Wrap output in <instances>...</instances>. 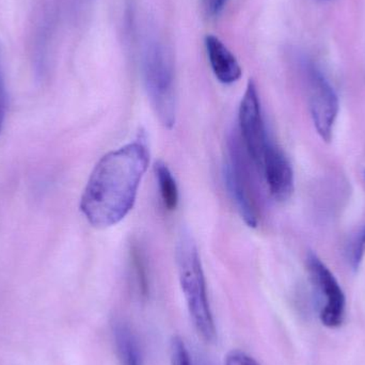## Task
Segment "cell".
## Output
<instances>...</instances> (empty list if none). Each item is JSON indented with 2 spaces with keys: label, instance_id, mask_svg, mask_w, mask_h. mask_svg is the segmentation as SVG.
<instances>
[{
  "label": "cell",
  "instance_id": "cell-1",
  "mask_svg": "<svg viewBox=\"0 0 365 365\" xmlns=\"http://www.w3.org/2000/svg\"><path fill=\"white\" fill-rule=\"evenodd\" d=\"M149 163V149L141 139L101 158L81 199V212L90 225L105 229L130 214Z\"/></svg>",
  "mask_w": 365,
  "mask_h": 365
},
{
  "label": "cell",
  "instance_id": "cell-2",
  "mask_svg": "<svg viewBox=\"0 0 365 365\" xmlns=\"http://www.w3.org/2000/svg\"><path fill=\"white\" fill-rule=\"evenodd\" d=\"M180 284L191 321L197 334L206 341L216 339V325L208 299L205 276L197 244L188 232L182 231L175 246Z\"/></svg>",
  "mask_w": 365,
  "mask_h": 365
},
{
  "label": "cell",
  "instance_id": "cell-3",
  "mask_svg": "<svg viewBox=\"0 0 365 365\" xmlns=\"http://www.w3.org/2000/svg\"><path fill=\"white\" fill-rule=\"evenodd\" d=\"M143 74L145 89L160 123L171 130L177 120L175 76L170 55L158 41L148 43L143 51Z\"/></svg>",
  "mask_w": 365,
  "mask_h": 365
},
{
  "label": "cell",
  "instance_id": "cell-4",
  "mask_svg": "<svg viewBox=\"0 0 365 365\" xmlns=\"http://www.w3.org/2000/svg\"><path fill=\"white\" fill-rule=\"evenodd\" d=\"M251 162L240 137L233 134L227 141V158L225 180L232 199L247 225L255 227L259 223V208Z\"/></svg>",
  "mask_w": 365,
  "mask_h": 365
},
{
  "label": "cell",
  "instance_id": "cell-5",
  "mask_svg": "<svg viewBox=\"0 0 365 365\" xmlns=\"http://www.w3.org/2000/svg\"><path fill=\"white\" fill-rule=\"evenodd\" d=\"M307 269L311 282L321 300L319 319L328 328H338L345 319L346 299L344 292L326 264L314 253L307 257Z\"/></svg>",
  "mask_w": 365,
  "mask_h": 365
},
{
  "label": "cell",
  "instance_id": "cell-6",
  "mask_svg": "<svg viewBox=\"0 0 365 365\" xmlns=\"http://www.w3.org/2000/svg\"><path fill=\"white\" fill-rule=\"evenodd\" d=\"M238 122L240 140L255 169L259 171L270 138L264 122L257 86L252 79L249 81L240 102Z\"/></svg>",
  "mask_w": 365,
  "mask_h": 365
},
{
  "label": "cell",
  "instance_id": "cell-7",
  "mask_svg": "<svg viewBox=\"0 0 365 365\" xmlns=\"http://www.w3.org/2000/svg\"><path fill=\"white\" fill-rule=\"evenodd\" d=\"M307 87L311 118L324 141H330L339 115V98L329 81L314 66L307 68Z\"/></svg>",
  "mask_w": 365,
  "mask_h": 365
},
{
  "label": "cell",
  "instance_id": "cell-8",
  "mask_svg": "<svg viewBox=\"0 0 365 365\" xmlns=\"http://www.w3.org/2000/svg\"><path fill=\"white\" fill-rule=\"evenodd\" d=\"M259 173L276 201H287L292 197L295 188L293 168L284 152L272 140L264 152Z\"/></svg>",
  "mask_w": 365,
  "mask_h": 365
},
{
  "label": "cell",
  "instance_id": "cell-9",
  "mask_svg": "<svg viewBox=\"0 0 365 365\" xmlns=\"http://www.w3.org/2000/svg\"><path fill=\"white\" fill-rule=\"evenodd\" d=\"M210 68L216 78L223 85H232L240 81L242 71L235 56L217 36L210 34L205 38Z\"/></svg>",
  "mask_w": 365,
  "mask_h": 365
},
{
  "label": "cell",
  "instance_id": "cell-10",
  "mask_svg": "<svg viewBox=\"0 0 365 365\" xmlns=\"http://www.w3.org/2000/svg\"><path fill=\"white\" fill-rule=\"evenodd\" d=\"M115 345L122 365H141L138 346L134 334L126 324L117 323L113 329Z\"/></svg>",
  "mask_w": 365,
  "mask_h": 365
},
{
  "label": "cell",
  "instance_id": "cell-11",
  "mask_svg": "<svg viewBox=\"0 0 365 365\" xmlns=\"http://www.w3.org/2000/svg\"><path fill=\"white\" fill-rule=\"evenodd\" d=\"M155 175L163 204L168 210H175L179 204V188L173 173L165 163L155 165Z\"/></svg>",
  "mask_w": 365,
  "mask_h": 365
},
{
  "label": "cell",
  "instance_id": "cell-12",
  "mask_svg": "<svg viewBox=\"0 0 365 365\" xmlns=\"http://www.w3.org/2000/svg\"><path fill=\"white\" fill-rule=\"evenodd\" d=\"M365 178V173H364ZM365 255V227L360 235L354 240L349 250V261L353 269L357 270L361 265Z\"/></svg>",
  "mask_w": 365,
  "mask_h": 365
},
{
  "label": "cell",
  "instance_id": "cell-13",
  "mask_svg": "<svg viewBox=\"0 0 365 365\" xmlns=\"http://www.w3.org/2000/svg\"><path fill=\"white\" fill-rule=\"evenodd\" d=\"M171 362L173 365H192L188 349L179 336H175L171 344Z\"/></svg>",
  "mask_w": 365,
  "mask_h": 365
},
{
  "label": "cell",
  "instance_id": "cell-14",
  "mask_svg": "<svg viewBox=\"0 0 365 365\" xmlns=\"http://www.w3.org/2000/svg\"><path fill=\"white\" fill-rule=\"evenodd\" d=\"M225 365H259L255 358L242 351H232L225 357Z\"/></svg>",
  "mask_w": 365,
  "mask_h": 365
},
{
  "label": "cell",
  "instance_id": "cell-15",
  "mask_svg": "<svg viewBox=\"0 0 365 365\" xmlns=\"http://www.w3.org/2000/svg\"><path fill=\"white\" fill-rule=\"evenodd\" d=\"M204 12L207 16L214 17L222 12L229 0H201Z\"/></svg>",
  "mask_w": 365,
  "mask_h": 365
},
{
  "label": "cell",
  "instance_id": "cell-16",
  "mask_svg": "<svg viewBox=\"0 0 365 365\" xmlns=\"http://www.w3.org/2000/svg\"><path fill=\"white\" fill-rule=\"evenodd\" d=\"M6 111V91L4 86V77L0 72V133L4 128V119Z\"/></svg>",
  "mask_w": 365,
  "mask_h": 365
}]
</instances>
